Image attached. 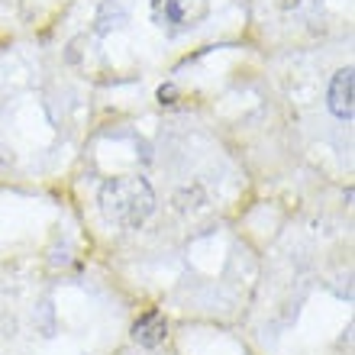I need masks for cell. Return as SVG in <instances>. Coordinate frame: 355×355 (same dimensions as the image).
<instances>
[{"label": "cell", "instance_id": "3957f363", "mask_svg": "<svg viewBox=\"0 0 355 355\" xmlns=\"http://www.w3.org/2000/svg\"><path fill=\"white\" fill-rule=\"evenodd\" d=\"M165 336H168V320L162 310H149L132 323V343L142 349H159Z\"/></svg>", "mask_w": 355, "mask_h": 355}, {"label": "cell", "instance_id": "6da1fadb", "mask_svg": "<svg viewBox=\"0 0 355 355\" xmlns=\"http://www.w3.org/2000/svg\"><path fill=\"white\" fill-rule=\"evenodd\" d=\"M101 210L113 226L123 230H139L155 210V191L139 175H116L101 184Z\"/></svg>", "mask_w": 355, "mask_h": 355}, {"label": "cell", "instance_id": "5b68a950", "mask_svg": "<svg viewBox=\"0 0 355 355\" xmlns=\"http://www.w3.org/2000/svg\"><path fill=\"white\" fill-rule=\"evenodd\" d=\"M281 7H294V3H300V0H278Z\"/></svg>", "mask_w": 355, "mask_h": 355}, {"label": "cell", "instance_id": "7a4b0ae2", "mask_svg": "<svg viewBox=\"0 0 355 355\" xmlns=\"http://www.w3.org/2000/svg\"><path fill=\"white\" fill-rule=\"evenodd\" d=\"M149 13L162 33L181 36L204 23L210 13V0H149Z\"/></svg>", "mask_w": 355, "mask_h": 355}, {"label": "cell", "instance_id": "277c9868", "mask_svg": "<svg viewBox=\"0 0 355 355\" xmlns=\"http://www.w3.org/2000/svg\"><path fill=\"white\" fill-rule=\"evenodd\" d=\"M329 110L336 120H352V68H339L329 81Z\"/></svg>", "mask_w": 355, "mask_h": 355}]
</instances>
